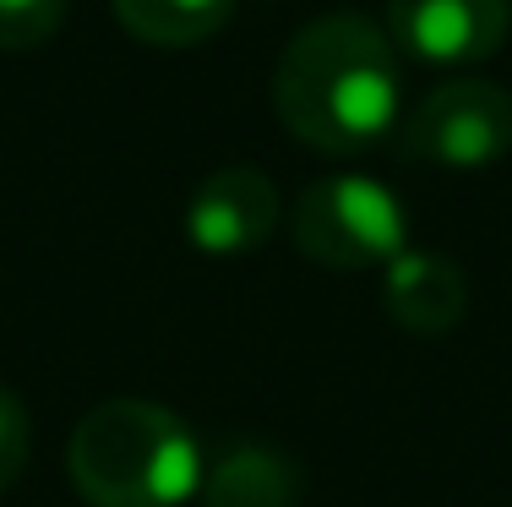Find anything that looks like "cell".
<instances>
[{"label":"cell","mask_w":512,"mask_h":507,"mask_svg":"<svg viewBox=\"0 0 512 507\" xmlns=\"http://www.w3.org/2000/svg\"><path fill=\"white\" fill-rule=\"evenodd\" d=\"M289 137L316 153H365L398 126V55L371 17L333 11L289 39L273 71Z\"/></svg>","instance_id":"obj_1"},{"label":"cell","mask_w":512,"mask_h":507,"mask_svg":"<svg viewBox=\"0 0 512 507\" xmlns=\"http://www.w3.org/2000/svg\"><path fill=\"white\" fill-rule=\"evenodd\" d=\"M66 475L93 507H180L202 486V448L175 409L109 398L77 420Z\"/></svg>","instance_id":"obj_2"},{"label":"cell","mask_w":512,"mask_h":507,"mask_svg":"<svg viewBox=\"0 0 512 507\" xmlns=\"http://www.w3.org/2000/svg\"><path fill=\"white\" fill-rule=\"evenodd\" d=\"M295 246L322 268H387L409 251V219L398 191L371 175H327L300 191Z\"/></svg>","instance_id":"obj_3"},{"label":"cell","mask_w":512,"mask_h":507,"mask_svg":"<svg viewBox=\"0 0 512 507\" xmlns=\"http://www.w3.org/2000/svg\"><path fill=\"white\" fill-rule=\"evenodd\" d=\"M398 148L409 164L436 169H485L512 148V99L480 77H453L409 110Z\"/></svg>","instance_id":"obj_4"},{"label":"cell","mask_w":512,"mask_h":507,"mask_svg":"<svg viewBox=\"0 0 512 507\" xmlns=\"http://www.w3.org/2000/svg\"><path fill=\"white\" fill-rule=\"evenodd\" d=\"M512 0H387V39L425 66H474L507 44Z\"/></svg>","instance_id":"obj_5"},{"label":"cell","mask_w":512,"mask_h":507,"mask_svg":"<svg viewBox=\"0 0 512 507\" xmlns=\"http://www.w3.org/2000/svg\"><path fill=\"white\" fill-rule=\"evenodd\" d=\"M278 224V191L262 169L229 164L207 175L186 202V240L202 257H246Z\"/></svg>","instance_id":"obj_6"},{"label":"cell","mask_w":512,"mask_h":507,"mask_svg":"<svg viewBox=\"0 0 512 507\" xmlns=\"http://www.w3.org/2000/svg\"><path fill=\"white\" fill-rule=\"evenodd\" d=\"M382 306L404 333L442 338L469 311V279H463V268L453 257H442V251H398L387 262Z\"/></svg>","instance_id":"obj_7"},{"label":"cell","mask_w":512,"mask_h":507,"mask_svg":"<svg viewBox=\"0 0 512 507\" xmlns=\"http://www.w3.org/2000/svg\"><path fill=\"white\" fill-rule=\"evenodd\" d=\"M207 507H295L300 502V469L284 453L262 442H235L213 458L202 480Z\"/></svg>","instance_id":"obj_8"},{"label":"cell","mask_w":512,"mask_h":507,"mask_svg":"<svg viewBox=\"0 0 512 507\" xmlns=\"http://www.w3.org/2000/svg\"><path fill=\"white\" fill-rule=\"evenodd\" d=\"M120 17V28L131 39L153 44V50H191L207 44L213 33H224V22L235 17V0H109Z\"/></svg>","instance_id":"obj_9"},{"label":"cell","mask_w":512,"mask_h":507,"mask_svg":"<svg viewBox=\"0 0 512 507\" xmlns=\"http://www.w3.org/2000/svg\"><path fill=\"white\" fill-rule=\"evenodd\" d=\"M66 22V0H0V50H44Z\"/></svg>","instance_id":"obj_10"},{"label":"cell","mask_w":512,"mask_h":507,"mask_svg":"<svg viewBox=\"0 0 512 507\" xmlns=\"http://www.w3.org/2000/svg\"><path fill=\"white\" fill-rule=\"evenodd\" d=\"M28 448H33V420L22 409V398L11 388H0V491L28 469Z\"/></svg>","instance_id":"obj_11"}]
</instances>
